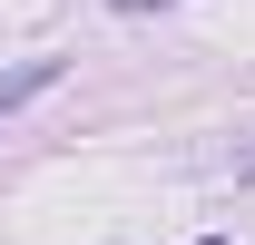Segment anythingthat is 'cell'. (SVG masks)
<instances>
[{"label": "cell", "mask_w": 255, "mask_h": 245, "mask_svg": "<svg viewBox=\"0 0 255 245\" xmlns=\"http://www.w3.org/2000/svg\"><path fill=\"white\" fill-rule=\"evenodd\" d=\"M39 89H59V59H20V69H0V118H20Z\"/></svg>", "instance_id": "6da1fadb"}, {"label": "cell", "mask_w": 255, "mask_h": 245, "mask_svg": "<svg viewBox=\"0 0 255 245\" xmlns=\"http://www.w3.org/2000/svg\"><path fill=\"white\" fill-rule=\"evenodd\" d=\"M108 10H167V0H108Z\"/></svg>", "instance_id": "7a4b0ae2"}, {"label": "cell", "mask_w": 255, "mask_h": 245, "mask_svg": "<svg viewBox=\"0 0 255 245\" xmlns=\"http://www.w3.org/2000/svg\"><path fill=\"white\" fill-rule=\"evenodd\" d=\"M236 177H246V186H255V157H236Z\"/></svg>", "instance_id": "3957f363"}, {"label": "cell", "mask_w": 255, "mask_h": 245, "mask_svg": "<svg viewBox=\"0 0 255 245\" xmlns=\"http://www.w3.org/2000/svg\"><path fill=\"white\" fill-rule=\"evenodd\" d=\"M206 245H226V236H206Z\"/></svg>", "instance_id": "277c9868"}]
</instances>
